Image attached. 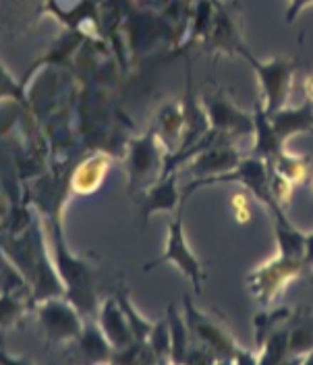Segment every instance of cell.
<instances>
[{
	"label": "cell",
	"instance_id": "obj_9",
	"mask_svg": "<svg viewBox=\"0 0 313 365\" xmlns=\"http://www.w3.org/2000/svg\"><path fill=\"white\" fill-rule=\"evenodd\" d=\"M104 170H106V162H104V160H93L91 164L81 166L79 177H77V181L75 182H77L79 187H83V189H86V185L96 187V185H100V179H102Z\"/></svg>",
	"mask_w": 313,
	"mask_h": 365
},
{
	"label": "cell",
	"instance_id": "obj_3",
	"mask_svg": "<svg viewBox=\"0 0 313 365\" xmlns=\"http://www.w3.org/2000/svg\"><path fill=\"white\" fill-rule=\"evenodd\" d=\"M162 262H175L180 270L191 278V282L195 284L197 293L202 291L203 278H205V276H203V268L202 264H200V259L191 253L187 241H185V235H183V220H180V218L173 220L170 227H168V247H166V253H164L162 257H158L156 262L150 264L148 268H156L158 264H162Z\"/></svg>",
	"mask_w": 313,
	"mask_h": 365
},
{
	"label": "cell",
	"instance_id": "obj_1",
	"mask_svg": "<svg viewBox=\"0 0 313 365\" xmlns=\"http://www.w3.org/2000/svg\"><path fill=\"white\" fill-rule=\"evenodd\" d=\"M303 270H305L303 259L280 253L276 259H272L266 266L251 272L249 284H251L253 295L257 297V301L270 303L272 299H276V295L291 282L292 278H297Z\"/></svg>",
	"mask_w": 313,
	"mask_h": 365
},
{
	"label": "cell",
	"instance_id": "obj_4",
	"mask_svg": "<svg viewBox=\"0 0 313 365\" xmlns=\"http://www.w3.org/2000/svg\"><path fill=\"white\" fill-rule=\"evenodd\" d=\"M268 118L270 125H272V131L276 133L278 141L284 143V141L291 135H294V133H301V131H309V129H312V104L307 102L305 106H301V108H297V110H276V113L268 114Z\"/></svg>",
	"mask_w": 313,
	"mask_h": 365
},
{
	"label": "cell",
	"instance_id": "obj_5",
	"mask_svg": "<svg viewBox=\"0 0 313 365\" xmlns=\"http://www.w3.org/2000/svg\"><path fill=\"white\" fill-rule=\"evenodd\" d=\"M257 68H260V75H262V88H264L266 100H268L266 113H276V110H280V106L284 104V100L289 96V88H291L289 75H291V71L284 65H270V67Z\"/></svg>",
	"mask_w": 313,
	"mask_h": 365
},
{
	"label": "cell",
	"instance_id": "obj_10",
	"mask_svg": "<svg viewBox=\"0 0 313 365\" xmlns=\"http://www.w3.org/2000/svg\"><path fill=\"white\" fill-rule=\"evenodd\" d=\"M303 268L313 270V235H305V255H303Z\"/></svg>",
	"mask_w": 313,
	"mask_h": 365
},
{
	"label": "cell",
	"instance_id": "obj_2",
	"mask_svg": "<svg viewBox=\"0 0 313 365\" xmlns=\"http://www.w3.org/2000/svg\"><path fill=\"white\" fill-rule=\"evenodd\" d=\"M185 312H187L189 332H193L203 342V349H207L214 357L218 355L220 359H245L241 357V349L232 342V339L218 324L200 314L187 297H185Z\"/></svg>",
	"mask_w": 313,
	"mask_h": 365
},
{
	"label": "cell",
	"instance_id": "obj_11",
	"mask_svg": "<svg viewBox=\"0 0 313 365\" xmlns=\"http://www.w3.org/2000/svg\"><path fill=\"white\" fill-rule=\"evenodd\" d=\"M305 96H307V102L313 104V75L305 79Z\"/></svg>",
	"mask_w": 313,
	"mask_h": 365
},
{
	"label": "cell",
	"instance_id": "obj_7",
	"mask_svg": "<svg viewBox=\"0 0 313 365\" xmlns=\"http://www.w3.org/2000/svg\"><path fill=\"white\" fill-rule=\"evenodd\" d=\"M177 200H179V193H177L175 177H170L166 182H160L156 189L148 195V204L143 207V218H148L152 210H170L177 204Z\"/></svg>",
	"mask_w": 313,
	"mask_h": 365
},
{
	"label": "cell",
	"instance_id": "obj_6",
	"mask_svg": "<svg viewBox=\"0 0 313 365\" xmlns=\"http://www.w3.org/2000/svg\"><path fill=\"white\" fill-rule=\"evenodd\" d=\"M168 326H170V342H173V361H187L189 349V326L175 314V307H168Z\"/></svg>",
	"mask_w": 313,
	"mask_h": 365
},
{
	"label": "cell",
	"instance_id": "obj_8",
	"mask_svg": "<svg viewBox=\"0 0 313 365\" xmlns=\"http://www.w3.org/2000/svg\"><path fill=\"white\" fill-rule=\"evenodd\" d=\"M289 309H276L274 314H260L255 318V330H257V346H262L264 342L268 341V336L272 332H276V324L282 319L289 318Z\"/></svg>",
	"mask_w": 313,
	"mask_h": 365
}]
</instances>
